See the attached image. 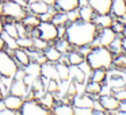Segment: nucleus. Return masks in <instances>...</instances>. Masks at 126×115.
<instances>
[{
	"label": "nucleus",
	"mask_w": 126,
	"mask_h": 115,
	"mask_svg": "<svg viewBox=\"0 0 126 115\" xmlns=\"http://www.w3.org/2000/svg\"><path fill=\"white\" fill-rule=\"evenodd\" d=\"M3 31L7 33L8 35L14 37V38H18V33H16V27H15V23H6L3 27Z\"/></svg>",
	"instance_id": "obj_38"
},
{
	"label": "nucleus",
	"mask_w": 126,
	"mask_h": 115,
	"mask_svg": "<svg viewBox=\"0 0 126 115\" xmlns=\"http://www.w3.org/2000/svg\"><path fill=\"white\" fill-rule=\"evenodd\" d=\"M14 1H16L19 6H22L23 8H26V7L29 6V3H27V0H14Z\"/></svg>",
	"instance_id": "obj_46"
},
{
	"label": "nucleus",
	"mask_w": 126,
	"mask_h": 115,
	"mask_svg": "<svg viewBox=\"0 0 126 115\" xmlns=\"http://www.w3.org/2000/svg\"><path fill=\"white\" fill-rule=\"evenodd\" d=\"M39 103L44 107H46V108H53V106H54V103H56L54 93L46 91V93H44V95L39 98Z\"/></svg>",
	"instance_id": "obj_27"
},
{
	"label": "nucleus",
	"mask_w": 126,
	"mask_h": 115,
	"mask_svg": "<svg viewBox=\"0 0 126 115\" xmlns=\"http://www.w3.org/2000/svg\"><path fill=\"white\" fill-rule=\"evenodd\" d=\"M112 68L121 69V71H126V54L125 53H121V54H118V56H114Z\"/></svg>",
	"instance_id": "obj_30"
},
{
	"label": "nucleus",
	"mask_w": 126,
	"mask_h": 115,
	"mask_svg": "<svg viewBox=\"0 0 126 115\" xmlns=\"http://www.w3.org/2000/svg\"><path fill=\"white\" fill-rule=\"evenodd\" d=\"M77 66H79V68H80V71H81L83 73L85 74V76H87V77H90V74H91V72H92V69H91V66H90V65H88V62H87V61H85V60H84V61H81V62H80Z\"/></svg>",
	"instance_id": "obj_40"
},
{
	"label": "nucleus",
	"mask_w": 126,
	"mask_h": 115,
	"mask_svg": "<svg viewBox=\"0 0 126 115\" xmlns=\"http://www.w3.org/2000/svg\"><path fill=\"white\" fill-rule=\"evenodd\" d=\"M72 47H73V46L69 43V41L65 38V37L58 38V41L56 42V49H57L60 53H63V54H66L68 52H71Z\"/></svg>",
	"instance_id": "obj_29"
},
{
	"label": "nucleus",
	"mask_w": 126,
	"mask_h": 115,
	"mask_svg": "<svg viewBox=\"0 0 126 115\" xmlns=\"http://www.w3.org/2000/svg\"><path fill=\"white\" fill-rule=\"evenodd\" d=\"M109 49H110V52H111L114 56H118V54H121V53H123V49H122V35H117V37H115V39L110 43Z\"/></svg>",
	"instance_id": "obj_28"
},
{
	"label": "nucleus",
	"mask_w": 126,
	"mask_h": 115,
	"mask_svg": "<svg viewBox=\"0 0 126 115\" xmlns=\"http://www.w3.org/2000/svg\"><path fill=\"white\" fill-rule=\"evenodd\" d=\"M66 14V18H68V23L69 22H75V20H77V19H80V16H79V10H72V11H68V12H65Z\"/></svg>",
	"instance_id": "obj_42"
},
{
	"label": "nucleus",
	"mask_w": 126,
	"mask_h": 115,
	"mask_svg": "<svg viewBox=\"0 0 126 115\" xmlns=\"http://www.w3.org/2000/svg\"><path fill=\"white\" fill-rule=\"evenodd\" d=\"M52 23H54L56 26H66L68 25V18H66L65 12L57 11L52 18Z\"/></svg>",
	"instance_id": "obj_31"
},
{
	"label": "nucleus",
	"mask_w": 126,
	"mask_h": 115,
	"mask_svg": "<svg viewBox=\"0 0 126 115\" xmlns=\"http://www.w3.org/2000/svg\"><path fill=\"white\" fill-rule=\"evenodd\" d=\"M115 37H117V34L112 31L111 27L99 29L98 34H96V38L94 39L91 46H106V47H109L110 43L115 39Z\"/></svg>",
	"instance_id": "obj_7"
},
{
	"label": "nucleus",
	"mask_w": 126,
	"mask_h": 115,
	"mask_svg": "<svg viewBox=\"0 0 126 115\" xmlns=\"http://www.w3.org/2000/svg\"><path fill=\"white\" fill-rule=\"evenodd\" d=\"M69 77L73 81H79V83H84L87 76L80 71V68L77 65H71L69 66Z\"/></svg>",
	"instance_id": "obj_22"
},
{
	"label": "nucleus",
	"mask_w": 126,
	"mask_h": 115,
	"mask_svg": "<svg viewBox=\"0 0 126 115\" xmlns=\"http://www.w3.org/2000/svg\"><path fill=\"white\" fill-rule=\"evenodd\" d=\"M3 100H4V104H6L7 108H11V110H14V111H20V108H22L23 100H22L20 96H15V95H12V93H10V95L6 96Z\"/></svg>",
	"instance_id": "obj_15"
},
{
	"label": "nucleus",
	"mask_w": 126,
	"mask_h": 115,
	"mask_svg": "<svg viewBox=\"0 0 126 115\" xmlns=\"http://www.w3.org/2000/svg\"><path fill=\"white\" fill-rule=\"evenodd\" d=\"M122 49L123 53L126 54V35H122Z\"/></svg>",
	"instance_id": "obj_47"
},
{
	"label": "nucleus",
	"mask_w": 126,
	"mask_h": 115,
	"mask_svg": "<svg viewBox=\"0 0 126 115\" xmlns=\"http://www.w3.org/2000/svg\"><path fill=\"white\" fill-rule=\"evenodd\" d=\"M18 69L19 68H18V65H16V61H15L7 52L0 50V76L12 79L15 72H16Z\"/></svg>",
	"instance_id": "obj_3"
},
{
	"label": "nucleus",
	"mask_w": 126,
	"mask_h": 115,
	"mask_svg": "<svg viewBox=\"0 0 126 115\" xmlns=\"http://www.w3.org/2000/svg\"><path fill=\"white\" fill-rule=\"evenodd\" d=\"M41 1H44V3L47 4L49 7H53V6H54V0H41Z\"/></svg>",
	"instance_id": "obj_48"
},
{
	"label": "nucleus",
	"mask_w": 126,
	"mask_h": 115,
	"mask_svg": "<svg viewBox=\"0 0 126 115\" xmlns=\"http://www.w3.org/2000/svg\"><path fill=\"white\" fill-rule=\"evenodd\" d=\"M100 89H102V84L99 83H95V81H91L85 84V93L91 95L92 98H99L100 95Z\"/></svg>",
	"instance_id": "obj_25"
},
{
	"label": "nucleus",
	"mask_w": 126,
	"mask_h": 115,
	"mask_svg": "<svg viewBox=\"0 0 126 115\" xmlns=\"http://www.w3.org/2000/svg\"><path fill=\"white\" fill-rule=\"evenodd\" d=\"M99 101L102 103L106 114H111L112 111L118 110V107H119V100H118L112 93H109V95H99Z\"/></svg>",
	"instance_id": "obj_8"
},
{
	"label": "nucleus",
	"mask_w": 126,
	"mask_h": 115,
	"mask_svg": "<svg viewBox=\"0 0 126 115\" xmlns=\"http://www.w3.org/2000/svg\"><path fill=\"white\" fill-rule=\"evenodd\" d=\"M0 14H3V4L0 3Z\"/></svg>",
	"instance_id": "obj_53"
},
{
	"label": "nucleus",
	"mask_w": 126,
	"mask_h": 115,
	"mask_svg": "<svg viewBox=\"0 0 126 115\" xmlns=\"http://www.w3.org/2000/svg\"><path fill=\"white\" fill-rule=\"evenodd\" d=\"M94 110L87 107H73V114L76 115H92Z\"/></svg>",
	"instance_id": "obj_39"
},
{
	"label": "nucleus",
	"mask_w": 126,
	"mask_h": 115,
	"mask_svg": "<svg viewBox=\"0 0 126 115\" xmlns=\"http://www.w3.org/2000/svg\"><path fill=\"white\" fill-rule=\"evenodd\" d=\"M41 22L39 20V18H38V15H30V16H23V19H22V23L26 26V27H37L38 26V23Z\"/></svg>",
	"instance_id": "obj_32"
},
{
	"label": "nucleus",
	"mask_w": 126,
	"mask_h": 115,
	"mask_svg": "<svg viewBox=\"0 0 126 115\" xmlns=\"http://www.w3.org/2000/svg\"><path fill=\"white\" fill-rule=\"evenodd\" d=\"M10 93H12L15 96H20V98L27 95V84L25 83V80L15 79L10 84Z\"/></svg>",
	"instance_id": "obj_12"
},
{
	"label": "nucleus",
	"mask_w": 126,
	"mask_h": 115,
	"mask_svg": "<svg viewBox=\"0 0 126 115\" xmlns=\"http://www.w3.org/2000/svg\"><path fill=\"white\" fill-rule=\"evenodd\" d=\"M15 27H16L18 38H19V37H26V34H27V27H26L23 23H15Z\"/></svg>",
	"instance_id": "obj_43"
},
{
	"label": "nucleus",
	"mask_w": 126,
	"mask_h": 115,
	"mask_svg": "<svg viewBox=\"0 0 126 115\" xmlns=\"http://www.w3.org/2000/svg\"><path fill=\"white\" fill-rule=\"evenodd\" d=\"M33 46L35 47L37 50H45L47 46H49V43H47V41L37 37V38H33Z\"/></svg>",
	"instance_id": "obj_37"
},
{
	"label": "nucleus",
	"mask_w": 126,
	"mask_h": 115,
	"mask_svg": "<svg viewBox=\"0 0 126 115\" xmlns=\"http://www.w3.org/2000/svg\"><path fill=\"white\" fill-rule=\"evenodd\" d=\"M122 35H126V23H125V29H123V34Z\"/></svg>",
	"instance_id": "obj_54"
},
{
	"label": "nucleus",
	"mask_w": 126,
	"mask_h": 115,
	"mask_svg": "<svg viewBox=\"0 0 126 115\" xmlns=\"http://www.w3.org/2000/svg\"><path fill=\"white\" fill-rule=\"evenodd\" d=\"M53 7L60 12H68L79 8V0H54Z\"/></svg>",
	"instance_id": "obj_13"
},
{
	"label": "nucleus",
	"mask_w": 126,
	"mask_h": 115,
	"mask_svg": "<svg viewBox=\"0 0 126 115\" xmlns=\"http://www.w3.org/2000/svg\"><path fill=\"white\" fill-rule=\"evenodd\" d=\"M56 69H57V74H58V80L60 81H64V80H69V66L68 64L65 62H60L56 65Z\"/></svg>",
	"instance_id": "obj_26"
},
{
	"label": "nucleus",
	"mask_w": 126,
	"mask_h": 115,
	"mask_svg": "<svg viewBox=\"0 0 126 115\" xmlns=\"http://www.w3.org/2000/svg\"><path fill=\"white\" fill-rule=\"evenodd\" d=\"M1 35V38L4 39V43H6V46L8 47V49H11V50H15V49H18V45H16V38H14V37H11V35H8L7 33H1L0 34Z\"/></svg>",
	"instance_id": "obj_33"
},
{
	"label": "nucleus",
	"mask_w": 126,
	"mask_h": 115,
	"mask_svg": "<svg viewBox=\"0 0 126 115\" xmlns=\"http://www.w3.org/2000/svg\"><path fill=\"white\" fill-rule=\"evenodd\" d=\"M112 95H114V96H115V98H117L119 101L126 100V89H125V87H123V88H119V89L112 91Z\"/></svg>",
	"instance_id": "obj_41"
},
{
	"label": "nucleus",
	"mask_w": 126,
	"mask_h": 115,
	"mask_svg": "<svg viewBox=\"0 0 126 115\" xmlns=\"http://www.w3.org/2000/svg\"><path fill=\"white\" fill-rule=\"evenodd\" d=\"M38 29V33H39V38L45 39L47 42H52V41H56L58 38V31H57V26L52 22H41L38 23L37 26Z\"/></svg>",
	"instance_id": "obj_4"
},
{
	"label": "nucleus",
	"mask_w": 126,
	"mask_h": 115,
	"mask_svg": "<svg viewBox=\"0 0 126 115\" xmlns=\"http://www.w3.org/2000/svg\"><path fill=\"white\" fill-rule=\"evenodd\" d=\"M112 20H114V18H112L111 14H96L94 16L92 22L96 25L98 29H103V27H110Z\"/></svg>",
	"instance_id": "obj_14"
},
{
	"label": "nucleus",
	"mask_w": 126,
	"mask_h": 115,
	"mask_svg": "<svg viewBox=\"0 0 126 115\" xmlns=\"http://www.w3.org/2000/svg\"><path fill=\"white\" fill-rule=\"evenodd\" d=\"M85 4H88V0H79V7L85 6Z\"/></svg>",
	"instance_id": "obj_50"
},
{
	"label": "nucleus",
	"mask_w": 126,
	"mask_h": 115,
	"mask_svg": "<svg viewBox=\"0 0 126 115\" xmlns=\"http://www.w3.org/2000/svg\"><path fill=\"white\" fill-rule=\"evenodd\" d=\"M99 29L94 22L77 19L75 22H69L65 26V38L73 47H81L92 45L94 39L96 38Z\"/></svg>",
	"instance_id": "obj_1"
},
{
	"label": "nucleus",
	"mask_w": 126,
	"mask_h": 115,
	"mask_svg": "<svg viewBox=\"0 0 126 115\" xmlns=\"http://www.w3.org/2000/svg\"><path fill=\"white\" fill-rule=\"evenodd\" d=\"M118 110L121 111L122 115H126V100L119 101V107H118Z\"/></svg>",
	"instance_id": "obj_45"
},
{
	"label": "nucleus",
	"mask_w": 126,
	"mask_h": 115,
	"mask_svg": "<svg viewBox=\"0 0 126 115\" xmlns=\"http://www.w3.org/2000/svg\"><path fill=\"white\" fill-rule=\"evenodd\" d=\"M29 7H30L31 12H33L34 15H42V14H45V12L50 8L47 4H45L44 1H41V0L34 1V3H30V4H29Z\"/></svg>",
	"instance_id": "obj_24"
},
{
	"label": "nucleus",
	"mask_w": 126,
	"mask_h": 115,
	"mask_svg": "<svg viewBox=\"0 0 126 115\" xmlns=\"http://www.w3.org/2000/svg\"><path fill=\"white\" fill-rule=\"evenodd\" d=\"M41 76L46 77V79L58 80V74H57L56 65H52V64H47V62L41 64Z\"/></svg>",
	"instance_id": "obj_16"
},
{
	"label": "nucleus",
	"mask_w": 126,
	"mask_h": 115,
	"mask_svg": "<svg viewBox=\"0 0 126 115\" xmlns=\"http://www.w3.org/2000/svg\"><path fill=\"white\" fill-rule=\"evenodd\" d=\"M94 100L95 98H92L88 93H81V95H75L72 98V106L73 107H87V108H92Z\"/></svg>",
	"instance_id": "obj_11"
},
{
	"label": "nucleus",
	"mask_w": 126,
	"mask_h": 115,
	"mask_svg": "<svg viewBox=\"0 0 126 115\" xmlns=\"http://www.w3.org/2000/svg\"><path fill=\"white\" fill-rule=\"evenodd\" d=\"M58 87H60V80L49 79V81L46 83V87H45V89H46L47 92L56 93V92H58Z\"/></svg>",
	"instance_id": "obj_36"
},
{
	"label": "nucleus",
	"mask_w": 126,
	"mask_h": 115,
	"mask_svg": "<svg viewBox=\"0 0 126 115\" xmlns=\"http://www.w3.org/2000/svg\"><path fill=\"white\" fill-rule=\"evenodd\" d=\"M88 6H91L95 14H110L111 0H88Z\"/></svg>",
	"instance_id": "obj_10"
},
{
	"label": "nucleus",
	"mask_w": 126,
	"mask_h": 115,
	"mask_svg": "<svg viewBox=\"0 0 126 115\" xmlns=\"http://www.w3.org/2000/svg\"><path fill=\"white\" fill-rule=\"evenodd\" d=\"M3 15L11 18L15 20H22L23 16L26 15V11L22 6L14 1V0H8L3 4Z\"/></svg>",
	"instance_id": "obj_6"
},
{
	"label": "nucleus",
	"mask_w": 126,
	"mask_h": 115,
	"mask_svg": "<svg viewBox=\"0 0 126 115\" xmlns=\"http://www.w3.org/2000/svg\"><path fill=\"white\" fill-rule=\"evenodd\" d=\"M14 56H15L16 62H19L20 65H23V66H27L31 62V58H30V56H29V53H26L25 50H22V49H15Z\"/></svg>",
	"instance_id": "obj_23"
},
{
	"label": "nucleus",
	"mask_w": 126,
	"mask_h": 115,
	"mask_svg": "<svg viewBox=\"0 0 126 115\" xmlns=\"http://www.w3.org/2000/svg\"><path fill=\"white\" fill-rule=\"evenodd\" d=\"M16 45L20 49H30V47H33V38L19 37V38H16Z\"/></svg>",
	"instance_id": "obj_34"
},
{
	"label": "nucleus",
	"mask_w": 126,
	"mask_h": 115,
	"mask_svg": "<svg viewBox=\"0 0 126 115\" xmlns=\"http://www.w3.org/2000/svg\"><path fill=\"white\" fill-rule=\"evenodd\" d=\"M110 14L115 19H126V0H111Z\"/></svg>",
	"instance_id": "obj_9"
},
{
	"label": "nucleus",
	"mask_w": 126,
	"mask_h": 115,
	"mask_svg": "<svg viewBox=\"0 0 126 115\" xmlns=\"http://www.w3.org/2000/svg\"><path fill=\"white\" fill-rule=\"evenodd\" d=\"M79 16L81 20H85V22H92L94 16H95V11H94L92 8H91V6H88V4H85V6H81L79 7Z\"/></svg>",
	"instance_id": "obj_19"
},
{
	"label": "nucleus",
	"mask_w": 126,
	"mask_h": 115,
	"mask_svg": "<svg viewBox=\"0 0 126 115\" xmlns=\"http://www.w3.org/2000/svg\"><path fill=\"white\" fill-rule=\"evenodd\" d=\"M20 114L23 115H47L50 114V111L44 107L41 103L33 100V99H29V100L23 101L22 108H20Z\"/></svg>",
	"instance_id": "obj_5"
},
{
	"label": "nucleus",
	"mask_w": 126,
	"mask_h": 115,
	"mask_svg": "<svg viewBox=\"0 0 126 115\" xmlns=\"http://www.w3.org/2000/svg\"><path fill=\"white\" fill-rule=\"evenodd\" d=\"M110 27L112 29V31H114L117 35H122V34H123V29H125V22H122V20L115 19V18H114V20H112V23H111Z\"/></svg>",
	"instance_id": "obj_35"
},
{
	"label": "nucleus",
	"mask_w": 126,
	"mask_h": 115,
	"mask_svg": "<svg viewBox=\"0 0 126 115\" xmlns=\"http://www.w3.org/2000/svg\"><path fill=\"white\" fill-rule=\"evenodd\" d=\"M90 80L91 81L99 83V84H103L107 80V69H92L90 74Z\"/></svg>",
	"instance_id": "obj_20"
},
{
	"label": "nucleus",
	"mask_w": 126,
	"mask_h": 115,
	"mask_svg": "<svg viewBox=\"0 0 126 115\" xmlns=\"http://www.w3.org/2000/svg\"><path fill=\"white\" fill-rule=\"evenodd\" d=\"M85 57L79 52V50H71L66 54V61H68V65H79L81 61H84Z\"/></svg>",
	"instance_id": "obj_21"
},
{
	"label": "nucleus",
	"mask_w": 126,
	"mask_h": 115,
	"mask_svg": "<svg viewBox=\"0 0 126 115\" xmlns=\"http://www.w3.org/2000/svg\"><path fill=\"white\" fill-rule=\"evenodd\" d=\"M4 108H6V104H4V100L1 99V100H0V111H1V110H4Z\"/></svg>",
	"instance_id": "obj_51"
},
{
	"label": "nucleus",
	"mask_w": 126,
	"mask_h": 115,
	"mask_svg": "<svg viewBox=\"0 0 126 115\" xmlns=\"http://www.w3.org/2000/svg\"><path fill=\"white\" fill-rule=\"evenodd\" d=\"M44 56L46 58V61H49V62H58L63 57V53L58 52L56 49V46H47L44 50Z\"/></svg>",
	"instance_id": "obj_17"
},
{
	"label": "nucleus",
	"mask_w": 126,
	"mask_h": 115,
	"mask_svg": "<svg viewBox=\"0 0 126 115\" xmlns=\"http://www.w3.org/2000/svg\"><path fill=\"white\" fill-rule=\"evenodd\" d=\"M125 89H126V84H125Z\"/></svg>",
	"instance_id": "obj_56"
},
{
	"label": "nucleus",
	"mask_w": 126,
	"mask_h": 115,
	"mask_svg": "<svg viewBox=\"0 0 126 115\" xmlns=\"http://www.w3.org/2000/svg\"><path fill=\"white\" fill-rule=\"evenodd\" d=\"M53 112L57 115H73V106L71 103H60L53 106Z\"/></svg>",
	"instance_id": "obj_18"
},
{
	"label": "nucleus",
	"mask_w": 126,
	"mask_h": 115,
	"mask_svg": "<svg viewBox=\"0 0 126 115\" xmlns=\"http://www.w3.org/2000/svg\"><path fill=\"white\" fill-rule=\"evenodd\" d=\"M3 27H4V23L1 22V20H0V34L3 33Z\"/></svg>",
	"instance_id": "obj_52"
},
{
	"label": "nucleus",
	"mask_w": 126,
	"mask_h": 115,
	"mask_svg": "<svg viewBox=\"0 0 126 115\" xmlns=\"http://www.w3.org/2000/svg\"><path fill=\"white\" fill-rule=\"evenodd\" d=\"M112 60H114V54L106 46H92L90 53L85 56V61L91 66V69L109 71L112 66Z\"/></svg>",
	"instance_id": "obj_2"
},
{
	"label": "nucleus",
	"mask_w": 126,
	"mask_h": 115,
	"mask_svg": "<svg viewBox=\"0 0 126 115\" xmlns=\"http://www.w3.org/2000/svg\"><path fill=\"white\" fill-rule=\"evenodd\" d=\"M3 99V92H1V89H0V100Z\"/></svg>",
	"instance_id": "obj_55"
},
{
	"label": "nucleus",
	"mask_w": 126,
	"mask_h": 115,
	"mask_svg": "<svg viewBox=\"0 0 126 115\" xmlns=\"http://www.w3.org/2000/svg\"><path fill=\"white\" fill-rule=\"evenodd\" d=\"M4 47H6V43H4V39L1 38V35H0V50H3Z\"/></svg>",
	"instance_id": "obj_49"
},
{
	"label": "nucleus",
	"mask_w": 126,
	"mask_h": 115,
	"mask_svg": "<svg viewBox=\"0 0 126 115\" xmlns=\"http://www.w3.org/2000/svg\"><path fill=\"white\" fill-rule=\"evenodd\" d=\"M19 112L18 111H14V110H11V108H4V110H1L0 111V115H18Z\"/></svg>",
	"instance_id": "obj_44"
}]
</instances>
